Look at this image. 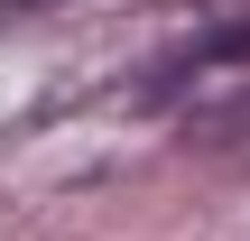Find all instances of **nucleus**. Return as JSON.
<instances>
[{"mask_svg": "<svg viewBox=\"0 0 250 241\" xmlns=\"http://www.w3.org/2000/svg\"><path fill=\"white\" fill-rule=\"evenodd\" d=\"M223 65H250V19H223V28H204V37L167 46L130 102H148V111H158V102H176V84H195V74H223Z\"/></svg>", "mask_w": 250, "mask_h": 241, "instance_id": "f257e3e1", "label": "nucleus"}, {"mask_svg": "<svg viewBox=\"0 0 250 241\" xmlns=\"http://www.w3.org/2000/svg\"><path fill=\"white\" fill-rule=\"evenodd\" d=\"M186 158H213V167H250V93L241 102H213L186 121Z\"/></svg>", "mask_w": 250, "mask_h": 241, "instance_id": "f03ea898", "label": "nucleus"}, {"mask_svg": "<svg viewBox=\"0 0 250 241\" xmlns=\"http://www.w3.org/2000/svg\"><path fill=\"white\" fill-rule=\"evenodd\" d=\"M37 9H56V0H0V19H37Z\"/></svg>", "mask_w": 250, "mask_h": 241, "instance_id": "7ed1b4c3", "label": "nucleus"}]
</instances>
